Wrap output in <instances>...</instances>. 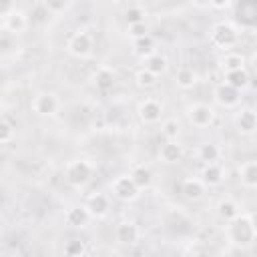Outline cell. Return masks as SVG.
<instances>
[{"mask_svg": "<svg viewBox=\"0 0 257 257\" xmlns=\"http://www.w3.org/2000/svg\"><path fill=\"white\" fill-rule=\"evenodd\" d=\"M227 239L235 247H249L255 239V231L251 227L249 215H239L227 223Z\"/></svg>", "mask_w": 257, "mask_h": 257, "instance_id": "cell-1", "label": "cell"}, {"mask_svg": "<svg viewBox=\"0 0 257 257\" xmlns=\"http://www.w3.org/2000/svg\"><path fill=\"white\" fill-rule=\"evenodd\" d=\"M237 40H239V34L235 30V26L229 22H217L211 28V42L223 50H229L231 46H235Z\"/></svg>", "mask_w": 257, "mask_h": 257, "instance_id": "cell-2", "label": "cell"}, {"mask_svg": "<svg viewBox=\"0 0 257 257\" xmlns=\"http://www.w3.org/2000/svg\"><path fill=\"white\" fill-rule=\"evenodd\" d=\"M90 177H92V167H90V163L84 161V159L70 161V163L66 165V169H64V179H66L70 185H74V187H80V185L88 183Z\"/></svg>", "mask_w": 257, "mask_h": 257, "instance_id": "cell-3", "label": "cell"}, {"mask_svg": "<svg viewBox=\"0 0 257 257\" xmlns=\"http://www.w3.org/2000/svg\"><path fill=\"white\" fill-rule=\"evenodd\" d=\"M139 187L135 185V181L131 179V175H120L112 181V195L122 201V203H131L139 197Z\"/></svg>", "mask_w": 257, "mask_h": 257, "instance_id": "cell-4", "label": "cell"}, {"mask_svg": "<svg viewBox=\"0 0 257 257\" xmlns=\"http://www.w3.org/2000/svg\"><path fill=\"white\" fill-rule=\"evenodd\" d=\"M187 118L193 126H199V128L209 126L215 120V108L205 102H195L187 108Z\"/></svg>", "mask_w": 257, "mask_h": 257, "instance_id": "cell-5", "label": "cell"}, {"mask_svg": "<svg viewBox=\"0 0 257 257\" xmlns=\"http://www.w3.org/2000/svg\"><path fill=\"white\" fill-rule=\"evenodd\" d=\"M66 48H68V52H70L72 56H76V58H86V56L92 52V36H90L88 32L80 30V32H76V34L70 36Z\"/></svg>", "mask_w": 257, "mask_h": 257, "instance_id": "cell-6", "label": "cell"}, {"mask_svg": "<svg viewBox=\"0 0 257 257\" xmlns=\"http://www.w3.org/2000/svg\"><path fill=\"white\" fill-rule=\"evenodd\" d=\"M30 108L40 116H52L58 110V98L52 92H40L32 98Z\"/></svg>", "mask_w": 257, "mask_h": 257, "instance_id": "cell-7", "label": "cell"}, {"mask_svg": "<svg viewBox=\"0 0 257 257\" xmlns=\"http://www.w3.org/2000/svg\"><path fill=\"white\" fill-rule=\"evenodd\" d=\"M161 116H163V106L155 98H145L139 104V118L145 124H155L161 120Z\"/></svg>", "mask_w": 257, "mask_h": 257, "instance_id": "cell-8", "label": "cell"}, {"mask_svg": "<svg viewBox=\"0 0 257 257\" xmlns=\"http://www.w3.org/2000/svg\"><path fill=\"white\" fill-rule=\"evenodd\" d=\"M239 94H241V90H237V88L229 86L227 82H221V84L215 88V92H213L215 102H217V104H221V106H225V108L235 106V104L239 102V98H241Z\"/></svg>", "mask_w": 257, "mask_h": 257, "instance_id": "cell-9", "label": "cell"}, {"mask_svg": "<svg viewBox=\"0 0 257 257\" xmlns=\"http://www.w3.org/2000/svg\"><path fill=\"white\" fill-rule=\"evenodd\" d=\"M2 26H4V32H8V34L22 32L26 28V16H24V12L12 8L8 14L2 16Z\"/></svg>", "mask_w": 257, "mask_h": 257, "instance_id": "cell-10", "label": "cell"}, {"mask_svg": "<svg viewBox=\"0 0 257 257\" xmlns=\"http://www.w3.org/2000/svg\"><path fill=\"white\" fill-rule=\"evenodd\" d=\"M139 227L133 223V221H122V223H118L116 225V229H114V237H116V241L118 243H122V245H133V243H137L139 241Z\"/></svg>", "mask_w": 257, "mask_h": 257, "instance_id": "cell-11", "label": "cell"}, {"mask_svg": "<svg viewBox=\"0 0 257 257\" xmlns=\"http://www.w3.org/2000/svg\"><path fill=\"white\" fill-rule=\"evenodd\" d=\"M108 207H110V201L104 193H94L86 199V209L92 217H104L108 213Z\"/></svg>", "mask_w": 257, "mask_h": 257, "instance_id": "cell-12", "label": "cell"}, {"mask_svg": "<svg viewBox=\"0 0 257 257\" xmlns=\"http://www.w3.org/2000/svg\"><path fill=\"white\" fill-rule=\"evenodd\" d=\"M203 191H205V183L203 179H197V177H189L183 181L181 185V193L187 201H197L203 197Z\"/></svg>", "mask_w": 257, "mask_h": 257, "instance_id": "cell-13", "label": "cell"}, {"mask_svg": "<svg viewBox=\"0 0 257 257\" xmlns=\"http://www.w3.org/2000/svg\"><path fill=\"white\" fill-rule=\"evenodd\" d=\"M181 157H183V147L179 145V141L163 143V147L159 151V159L163 163H177V161H181Z\"/></svg>", "mask_w": 257, "mask_h": 257, "instance_id": "cell-14", "label": "cell"}, {"mask_svg": "<svg viewBox=\"0 0 257 257\" xmlns=\"http://www.w3.org/2000/svg\"><path fill=\"white\" fill-rule=\"evenodd\" d=\"M237 128L243 135H251L257 131V112L251 108H243L237 116Z\"/></svg>", "mask_w": 257, "mask_h": 257, "instance_id": "cell-15", "label": "cell"}, {"mask_svg": "<svg viewBox=\"0 0 257 257\" xmlns=\"http://www.w3.org/2000/svg\"><path fill=\"white\" fill-rule=\"evenodd\" d=\"M239 177L245 187L255 189L257 187V161H245L239 167Z\"/></svg>", "mask_w": 257, "mask_h": 257, "instance_id": "cell-16", "label": "cell"}, {"mask_svg": "<svg viewBox=\"0 0 257 257\" xmlns=\"http://www.w3.org/2000/svg\"><path fill=\"white\" fill-rule=\"evenodd\" d=\"M92 82H94V86H96L98 90H110V88L114 86V82H116V76H114V72H112L110 68L102 66V68L96 70Z\"/></svg>", "mask_w": 257, "mask_h": 257, "instance_id": "cell-17", "label": "cell"}, {"mask_svg": "<svg viewBox=\"0 0 257 257\" xmlns=\"http://www.w3.org/2000/svg\"><path fill=\"white\" fill-rule=\"evenodd\" d=\"M90 219V213L86 207H70L66 213V223L72 227H84Z\"/></svg>", "mask_w": 257, "mask_h": 257, "instance_id": "cell-18", "label": "cell"}, {"mask_svg": "<svg viewBox=\"0 0 257 257\" xmlns=\"http://www.w3.org/2000/svg\"><path fill=\"white\" fill-rule=\"evenodd\" d=\"M203 183L205 185H211V187H215V185H219L221 181H223V169H221V165H217V163H209L205 169H203Z\"/></svg>", "mask_w": 257, "mask_h": 257, "instance_id": "cell-19", "label": "cell"}, {"mask_svg": "<svg viewBox=\"0 0 257 257\" xmlns=\"http://www.w3.org/2000/svg\"><path fill=\"white\" fill-rule=\"evenodd\" d=\"M131 179L135 181V185H137L139 189H147V187L151 185V181H153V175H151L149 167L137 165V167L131 171Z\"/></svg>", "mask_w": 257, "mask_h": 257, "instance_id": "cell-20", "label": "cell"}, {"mask_svg": "<svg viewBox=\"0 0 257 257\" xmlns=\"http://www.w3.org/2000/svg\"><path fill=\"white\" fill-rule=\"evenodd\" d=\"M145 68L149 72H153L155 76H161L167 70V58L161 56V54H149L145 58Z\"/></svg>", "mask_w": 257, "mask_h": 257, "instance_id": "cell-21", "label": "cell"}, {"mask_svg": "<svg viewBox=\"0 0 257 257\" xmlns=\"http://www.w3.org/2000/svg\"><path fill=\"white\" fill-rule=\"evenodd\" d=\"M217 211H219V217H221V219H225L227 223H229V221H233L235 217H239V215H241L239 205H237L235 201H231V199L221 201V203H219V207H217Z\"/></svg>", "mask_w": 257, "mask_h": 257, "instance_id": "cell-22", "label": "cell"}, {"mask_svg": "<svg viewBox=\"0 0 257 257\" xmlns=\"http://www.w3.org/2000/svg\"><path fill=\"white\" fill-rule=\"evenodd\" d=\"M221 66L225 68V72H235V70H243L245 66V58L243 54H237V52H229L223 56L221 60Z\"/></svg>", "mask_w": 257, "mask_h": 257, "instance_id": "cell-23", "label": "cell"}, {"mask_svg": "<svg viewBox=\"0 0 257 257\" xmlns=\"http://www.w3.org/2000/svg\"><path fill=\"white\" fill-rule=\"evenodd\" d=\"M175 78H177V86H179V88H193L195 82H197V74H195V70L189 68V66L179 68Z\"/></svg>", "mask_w": 257, "mask_h": 257, "instance_id": "cell-24", "label": "cell"}, {"mask_svg": "<svg viewBox=\"0 0 257 257\" xmlns=\"http://www.w3.org/2000/svg\"><path fill=\"white\" fill-rule=\"evenodd\" d=\"M225 82L237 90H243L249 84V74L243 70H235V72H225Z\"/></svg>", "mask_w": 257, "mask_h": 257, "instance_id": "cell-25", "label": "cell"}, {"mask_svg": "<svg viewBox=\"0 0 257 257\" xmlns=\"http://www.w3.org/2000/svg\"><path fill=\"white\" fill-rule=\"evenodd\" d=\"M219 155H221V151H219V147L213 145V143H203L201 149H199V157H201L207 165H209V163H215V161L219 159Z\"/></svg>", "mask_w": 257, "mask_h": 257, "instance_id": "cell-26", "label": "cell"}, {"mask_svg": "<svg viewBox=\"0 0 257 257\" xmlns=\"http://www.w3.org/2000/svg\"><path fill=\"white\" fill-rule=\"evenodd\" d=\"M157 78H159V76H155V74L149 72L147 68H141V70H137V74H135V80H137V84H139L141 88H153V86L157 84Z\"/></svg>", "mask_w": 257, "mask_h": 257, "instance_id": "cell-27", "label": "cell"}, {"mask_svg": "<svg viewBox=\"0 0 257 257\" xmlns=\"http://www.w3.org/2000/svg\"><path fill=\"white\" fill-rule=\"evenodd\" d=\"M124 20L126 24H139V22H145V10L139 6V4H133L124 10Z\"/></svg>", "mask_w": 257, "mask_h": 257, "instance_id": "cell-28", "label": "cell"}, {"mask_svg": "<svg viewBox=\"0 0 257 257\" xmlns=\"http://www.w3.org/2000/svg\"><path fill=\"white\" fill-rule=\"evenodd\" d=\"M14 135H16V131H14L12 122L6 116H2V120H0V143L2 145H8L14 139Z\"/></svg>", "mask_w": 257, "mask_h": 257, "instance_id": "cell-29", "label": "cell"}, {"mask_svg": "<svg viewBox=\"0 0 257 257\" xmlns=\"http://www.w3.org/2000/svg\"><path fill=\"white\" fill-rule=\"evenodd\" d=\"M179 133H181V126L175 118H169V120L163 122V135H165L167 141H177Z\"/></svg>", "mask_w": 257, "mask_h": 257, "instance_id": "cell-30", "label": "cell"}, {"mask_svg": "<svg viewBox=\"0 0 257 257\" xmlns=\"http://www.w3.org/2000/svg\"><path fill=\"white\" fill-rule=\"evenodd\" d=\"M64 253H66L68 257H80V255L84 253V243H82L80 239H72V241H68V243L64 245Z\"/></svg>", "mask_w": 257, "mask_h": 257, "instance_id": "cell-31", "label": "cell"}, {"mask_svg": "<svg viewBox=\"0 0 257 257\" xmlns=\"http://www.w3.org/2000/svg\"><path fill=\"white\" fill-rule=\"evenodd\" d=\"M128 34L135 38V40H139V38H145V36H149V26H147V22H139V24H131L128 26Z\"/></svg>", "mask_w": 257, "mask_h": 257, "instance_id": "cell-32", "label": "cell"}, {"mask_svg": "<svg viewBox=\"0 0 257 257\" xmlns=\"http://www.w3.org/2000/svg\"><path fill=\"white\" fill-rule=\"evenodd\" d=\"M135 48H137V52H141V54L151 52V50H153V38H151V34H149V36H145V38L135 40Z\"/></svg>", "mask_w": 257, "mask_h": 257, "instance_id": "cell-33", "label": "cell"}, {"mask_svg": "<svg viewBox=\"0 0 257 257\" xmlns=\"http://www.w3.org/2000/svg\"><path fill=\"white\" fill-rule=\"evenodd\" d=\"M46 8L50 10V14H52V12H60V10L66 8V2H50V0H48V2H46Z\"/></svg>", "mask_w": 257, "mask_h": 257, "instance_id": "cell-34", "label": "cell"}, {"mask_svg": "<svg viewBox=\"0 0 257 257\" xmlns=\"http://www.w3.org/2000/svg\"><path fill=\"white\" fill-rule=\"evenodd\" d=\"M249 221H251V227H253V231H255V237H257V211H253V213L249 215Z\"/></svg>", "mask_w": 257, "mask_h": 257, "instance_id": "cell-35", "label": "cell"}, {"mask_svg": "<svg viewBox=\"0 0 257 257\" xmlns=\"http://www.w3.org/2000/svg\"><path fill=\"white\" fill-rule=\"evenodd\" d=\"M213 6H215V8H227L229 2H227V0H225V2H213Z\"/></svg>", "mask_w": 257, "mask_h": 257, "instance_id": "cell-36", "label": "cell"}, {"mask_svg": "<svg viewBox=\"0 0 257 257\" xmlns=\"http://www.w3.org/2000/svg\"><path fill=\"white\" fill-rule=\"evenodd\" d=\"M251 66L255 68V72H257V52L253 54V58H251Z\"/></svg>", "mask_w": 257, "mask_h": 257, "instance_id": "cell-37", "label": "cell"}]
</instances>
